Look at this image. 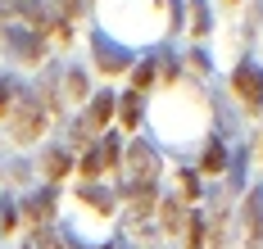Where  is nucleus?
I'll use <instances>...</instances> for the list:
<instances>
[{
  "mask_svg": "<svg viewBox=\"0 0 263 249\" xmlns=\"http://www.w3.org/2000/svg\"><path fill=\"white\" fill-rule=\"evenodd\" d=\"M232 91L245 100V109H254V113L263 109V73L250 64V59H245L236 73H232Z\"/></svg>",
  "mask_w": 263,
  "mask_h": 249,
  "instance_id": "f257e3e1",
  "label": "nucleus"
},
{
  "mask_svg": "<svg viewBox=\"0 0 263 249\" xmlns=\"http://www.w3.org/2000/svg\"><path fill=\"white\" fill-rule=\"evenodd\" d=\"M118 159H123V150H118V136L100 140L86 159H82V177H100V172H109V168H118Z\"/></svg>",
  "mask_w": 263,
  "mask_h": 249,
  "instance_id": "f03ea898",
  "label": "nucleus"
},
{
  "mask_svg": "<svg viewBox=\"0 0 263 249\" xmlns=\"http://www.w3.org/2000/svg\"><path fill=\"white\" fill-rule=\"evenodd\" d=\"M109 113H114V95H96V105H91V122L100 127V122H109Z\"/></svg>",
  "mask_w": 263,
  "mask_h": 249,
  "instance_id": "7ed1b4c3",
  "label": "nucleus"
},
{
  "mask_svg": "<svg viewBox=\"0 0 263 249\" xmlns=\"http://www.w3.org/2000/svg\"><path fill=\"white\" fill-rule=\"evenodd\" d=\"M227 168V154H222V145H209L204 150V172H222Z\"/></svg>",
  "mask_w": 263,
  "mask_h": 249,
  "instance_id": "20e7f679",
  "label": "nucleus"
},
{
  "mask_svg": "<svg viewBox=\"0 0 263 249\" xmlns=\"http://www.w3.org/2000/svg\"><path fill=\"white\" fill-rule=\"evenodd\" d=\"M123 122H127V127H136V122H141V100H136V95H127V100H123Z\"/></svg>",
  "mask_w": 263,
  "mask_h": 249,
  "instance_id": "39448f33",
  "label": "nucleus"
},
{
  "mask_svg": "<svg viewBox=\"0 0 263 249\" xmlns=\"http://www.w3.org/2000/svg\"><path fill=\"white\" fill-rule=\"evenodd\" d=\"M155 82V59H145L141 68H136V86H150Z\"/></svg>",
  "mask_w": 263,
  "mask_h": 249,
  "instance_id": "423d86ee",
  "label": "nucleus"
},
{
  "mask_svg": "<svg viewBox=\"0 0 263 249\" xmlns=\"http://www.w3.org/2000/svg\"><path fill=\"white\" fill-rule=\"evenodd\" d=\"M9 105H14V86H9V82H0V118H5V113H14Z\"/></svg>",
  "mask_w": 263,
  "mask_h": 249,
  "instance_id": "0eeeda50",
  "label": "nucleus"
},
{
  "mask_svg": "<svg viewBox=\"0 0 263 249\" xmlns=\"http://www.w3.org/2000/svg\"><path fill=\"white\" fill-rule=\"evenodd\" d=\"M0 226H5V231H14V226H18V213H14V204H5V209H0Z\"/></svg>",
  "mask_w": 263,
  "mask_h": 249,
  "instance_id": "6e6552de",
  "label": "nucleus"
},
{
  "mask_svg": "<svg viewBox=\"0 0 263 249\" xmlns=\"http://www.w3.org/2000/svg\"><path fill=\"white\" fill-rule=\"evenodd\" d=\"M182 191L191 195V199H195V195H200V177H195V172H182Z\"/></svg>",
  "mask_w": 263,
  "mask_h": 249,
  "instance_id": "1a4fd4ad",
  "label": "nucleus"
},
{
  "mask_svg": "<svg viewBox=\"0 0 263 249\" xmlns=\"http://www.w3.org/2000/svg\"><path fill=\"white\" fill-rule=\"evenodd\" d=\"M50 177H64V172H68V159H64V154H50Z\"/></svg>",
  "mask_w": 263,
  "mask_h": 249,
  "instance_id": "9d476101",
  "label": "nucleus"
}]
</instances>
